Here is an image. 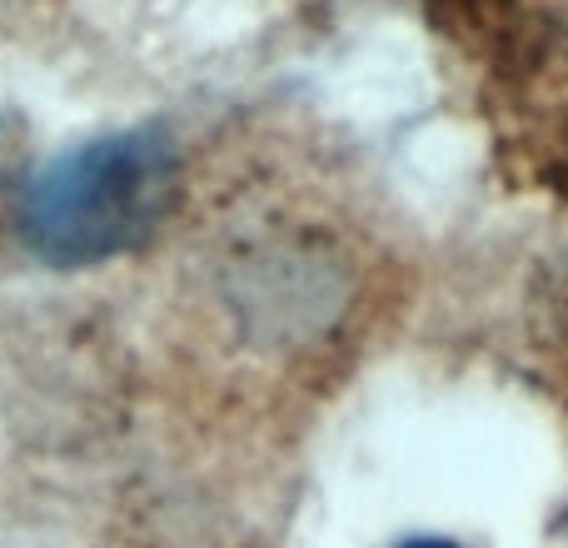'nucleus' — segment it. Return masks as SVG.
<instances>
[{"label": "nucleus", "instance_id": "nucleus-1", "mask_svg": "<svg viewBox=\"0 0 568 548\" xmlns=\"http://www.w3.org/2000/svg\"><path fill=\"white\" fill-rule=\"evenodd\" d=\"M180 190V150L160 125L110 130L55 150L20 180L10 230L50 270H90L135 255Z\"/></svg>", "mask_w": 568, "mask_h": 548}, {"label": "nucleus", "instance_id": "nucleus-2", "mask_svg": "<svg viewBox=\"0 0 568 548\" xmlns=\"http://www.w3.org/2000/svg\"><path fill=\"white\" fill-rule=\"evenodd\" d=\"M394 548H464V544H454V539H439V534H414V539H399Z\"/></svg>", "mask_w": 568, "mask_h": 548}]
</instances>
